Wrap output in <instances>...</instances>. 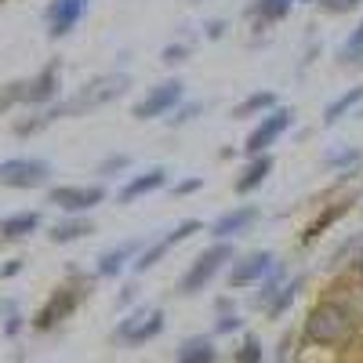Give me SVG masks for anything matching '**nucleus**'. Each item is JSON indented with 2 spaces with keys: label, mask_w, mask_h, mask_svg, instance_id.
<instances>
[{
  "label": "nucleus",
  "mask_w": 363,
  "mask_h": 363,
  "mask_svg": "<svg viewBox=\"0 0 363 363\" xmlns=\"http://www.w3.org/2000/svg\"><path fill=\"white\" fill-rule=\"evenodd\" d=\"M301 338H306V345L342 352L359 338V316L345 298H323L309 309L306 323H301Z\"/></svg>",
  "instance_id": "nucleus-1"
},
{
  "label": "nucleus",
  "mask_w": 363,
  "mask_h": 363,
  "mask_svg": "<svg viewBox=\"0 0 363 363\" xmlns=\"http://www.w3.org/2000/svg\"><path fill=\"white\" fill-rule=\"evenodd\" d=\"M128 84H131V77H128V73H109V77H99V80L84 84L73 99L58 102V113H62V116H84V113H91V109H99V106H106V102L120 99V95L128 91Z\"/></svg>",
  "instance_id": "nucleus-2"
},
{
  "label": "nucleus",
  "mask_w": 363,
  "mask_h": 363,
  "mask_svg": "<svg viewBox=\"0 0 363 363\" xmlns=\"http://www.w3.org/2000/svg\"><path fill=\"white\" fill-rule=\"evenodd\" d=\"M225 262H233V244H229V240H215V244H211L186 272H182V280H178V294L182 298H189V294H200L211 280H215L218 277V269L225 265Z\"/></svg>",
  "instance_id": "nucleus-3"
},
{
  "label": "nucleus",
  "mask_w": 363,
  "mask_h": 363,
  "mask_svg": "<svg viewBox=\"0 0 363 363\" xmlns=\"http://www.w3.org/2000/svg\"><path fill=\"white\" fill-rule=\"evenodd\" d=\"M87 298V280H69V284H62V287H55L51 291V298L44 301V306L37 309V316H33V330H55L62 320H69L77 309H80V301Z\"/></svg>",
  "instance_id": "nucleus-4"
},
{
  "label": "nucleus",
  "mask_w": 363,
  "mask_h": 363,
  "mask_svg": "<svg viewBox=\"0 0 363 363\" xmlns=\"http://www.w3.org/2000/svg\"><path fill=\"white\" fill-rule=\"evenodd\" d=\"M291 124H294V113L287 109V106H277L272 113H265L258 124L251 128V135H247V142H244V157L251 160V157H262V153H269L272 145H277L287 131H291Z\"/></svg>",
  "instance_id": "nucleus-5"
},
{
  "label": "nucleus",
  "mask_w": 363,
  "mask_h": 363,
  "mask_svg": "<svg viewBox=\"0 0 363 363\" xmlns=\"http://www.w3.org/2000/svg\"><path fill=\"white\" fill-rule=\"evenodd\" d=\"M51 178V164L40 157H8L0 160V186L8 189H40Z\"/></svg>",
  "instance_id": "nucleus-6"
},
{
  "label": "nucleus",
  "mask_w": 363,
  "mask_h": 363,
  "mask_svg": "<svg viewBox=\"0 0 363 363\" xmlns=\"http://www.w3.org/2000/svg\"><path fill=\"white\" fill-rule=\"evenodd\" d=\"M91 8V0H48V8H44V26H48V37L51 40H62L69 37L73 29L84 22Z\"/></svg>",
  "instance_id": "nucleus-7"
},
{
  "label": "nucleus",
  "mask_w": 363,
  "mask_h": 363,
  "mask_svg": "<svg viewBox=\"0 0 363 363\" xmlns=\"http://www.w3.org/2000/svg\"><path fill=\"white\" fill-rule=\"evenodd\" d=\"M48 203L66 215H87L91 207L106 203V186H55L48 189Z\"/></svg>",
  "instance_id": "nucleus-8"
},
{
  "label": "nucleus",
  "mask_w": 363,
  "mask_h": 363,
  "mask_svg": "<svg viewBox=\"0 0 363 363\" xmlns=\"http://www.w3.org/2000/svg\"><path fill=\"white\" fill-rule=\"evenodd\" d=\"M182 87H186V84H182L178 77H171V80H164L157 87H149V95L135 106V120H157V116L174 113L182 106Z\"/></svg>",
  "instance_id": "nucleus-9"
},
{
  "label": "nucleus",
  "mask_w": 363,
  "mask_h": 363,
  "mask_svg": "<svg viewBox=\"0 0 363 363\" xmlns=\"http://www.w3.org/2000/svg\"><path fill=\"white\" fill-rule=\"evenodd\" d=\"M203 229V222H196V218H186V222H178L167 236H160V240H153V244H145V251L138 255V262L131 265L135 269V277H142V272H149V269H153L171 247H178L182 244V240H186V236H193V233H200Z\"/></svg>",
  "instance_id": "nucleus-10"
},
{
  "label": "nucleus",
  "mask_w": 363,
  "mask_h": 363,
  "mask_svg": "<svg viewBox=\"0 0 363 363\" xmlns=\"http://www.w3.org/2000/svg\"><path fill=\"white\" fill-rule=\"evenodd\" d=\"M58 87H62V62H58V58H51V62H48L33 80H26V102L37 106V109H48V106H55V99H58Z\"/></svg>",
  "instance_id": "nucleus-11"
},
{
  "label": "nucleus",
  "mask_w": 363,
  "mask_h": 363,
  "mask_svg": "<svg viewBox=\"0 0 363 363\" xmlns=\"http://www.w3.org/2000/svg\"><path fill=\"white\" fill-rule=\"evenodd\" d=\"M277 265V258H272V251H251L244 255L240 262H233L229 269V287L240 291V287H251V284H262L269 277V269Z\"/></svg>",
  "instance_id": "nucleus-12"
},
{
  "label": "nucleus",
  "mask_w": 363,
  "mask_h": 363,
  "mask_svg": "<svg viewBox=\"0 0 363 363\" xmlns=\"http://www.w3.org/2000/svg\"><path fill=\"white\" fill-rule=\"evenodd\" d=\"M142 251H145V240H142V236H138V240H124V244H116V247L102 251V258H99V265H95V277H102V280L120 277V272H124L128 265L138 262Z\"/></svg>",
  "instance_id": "nucleus-13"
},
{
  "label": "nucleus",
  "mask_w": 363,
  "mask_h": 363,
  "mask_svg": "<svg viewBox=\"0 0 363 363\" xmlns=\"http://www.w3.org/2000/svg\"><path fill=\"white\" fill-rule=\"evenodd\" d=\"M258 218H262V207H258V203H244V207L222 211V215L211 222V233H215V240H233V236H240V233H247Z\"/></svg>",
  "instance_id": "nucleus-14"
},
{
  "label": "nucleus",
  "mask_w": 363,
  "mask_h": 363,
  "mask_svg": "<svg viewBox=\"0 0 363 363\" xmlns=\"http://www.w3.org/2000/svg\"><path fill=\"white\" fill-rule=\"evenodd\" d=\"M167 182H171L167 167H149V171H142V174H131L124 186H120L116 200H120V203H135V200H142V196H149V193L164 189Z\"/></svg>",
  "instance_id": "nucleus-15"
},
{
  "label": "nucleus",
  "mask_w": 363,
  "mask_h": 363,
  "mask_svg": "<svg viewBox=\"0 0 363 363\" xmlns=\"http://www.w3.org/2000/svg\"><path fill=\"white\" fill-rule=\"evenodd\" d=\"M298 4V0H251V8H247V18H255L258 29L265 26H277L291 15V8Z\"/></svg>",
  "instance_id": "nucleus-16"
},
{
  "label": "nucleus",
  "mask_w": 363,
  "mask_h": 363,
  "mask_svg": "<svg viewBox=\"0 0 363 363\" xmlns=\"http://www.w3.org/2000/svg\"><path fill=\"white\" fill-rule=\"evenodd\" d=\"M174 363H218L215 338H207V335L186 338V342L178 345V356H174Z\"/></svg>",
  "instance_id": "nucleus-17"
},
{
  "label": "nucleus",
  "mask_w": 363,
  "mask_h": 363,
  "mask_svg": "<svg viewBox=\"0 0 363 363\" xmlns=\"http://www.w3.org/2000/svg\"><path fill=\"white\" fill-rule=\"evenodd\" d=\"M269 171H272V157L269 153H262V157H251L247 160V167L244 171H240V178H236V193L240 196H247V193H255L258 186H262V182L269 178Z\"/></svg>",
  "instance_id": "nucleus-18"
},
{
  "label": "nucleus",
  "mask_w": 363,
  "mask_h": 363,
  "mask_svg": "<svg viewBox=\"0 0 363 363\" xmlns=\"http://www.w3.org/2000/svg\"><path fill=\"white\" fill-rule=\"evenodd\" d=\"M301 287H306V277H291L277 294H272V298L265 301V316H269V320H280V316L294 306V301L301 298Z\"/></svg>",
  "instance_id": "nucleus-19"
},
{
  "label": "nucleus",
  "mask_w": 363,
  "mask_h": 363,
  "mask_svg": "<svg viewBox=\"0 0 363 363\" xmlns=\"http://www.w3.org/2000/svg\"><path fill=\"white\" fill-rule=\"evenodd\" d=\"M40 229V215L37 211H15V215L0 218V240H26L29 233Z\"/></svg>",
  "instance_id": "nucleus-20"
},
{
  "label": "nucleus",
  "mask_w": 363,
  "mask_h": 363,
  "mask_svg": "<svg viewBox=\"0 0 363 363\" xmlns=\"http://www.w3.org/2000/svg\"><path fill=\"white\" fill-rule=\"evenodd\" d=\"M91 233H95V225H91L84 215H69V218H62L58 225L48 229V240L51 244H73V240H84Z\"/></svg>",
  "instance_id": "nucleus-21"
},
{
  "label": "nucleus",
  "mask_w": 363,
  "mask_h": 363,
  "mask_svg": "<svg viewBox=\"0 0 363 363\" xmlns=\"http://www.w3.org/2000/svg\"><path fill=\"white\" fill-rule=\"evenodd\" d=\"M164 327H167V313H164V309H149V313H145V320L131 330L128 349H142V345H149L157 335H164Z\"/></svg>",
  "instance_id": "nucleus-22"
},
{
  "label": "nucleus",
  "mask_w": 363,
  "mask_h": 363,
  "mask_svg": "<svg viewBox=\"0 0 363 363\" xmlns=\"http://www.w3.org/2000/svg\"><path fill=\"white\" fill-rule=\"evenodd\" d=\"M359 102H363V84H356V87L342 91V95H338L335 102H327V109H323V124H327V128H330V124H338V120H342L345 113H352Z\"/></svg>",
  "instance_id": "nucleus-23"
},
{
  "label": "nucleus",
  "mask_w": 363,
  "mask_h": 363,
  "mask_svg": "<svg viewBox=\"0 0 363 363\" xmlns=\"http://www.w3.org/2000/svg\"><path fill=\"white\" fill-rule=\"evenodd\" d=\"M277 95L272 91H255V95H247L244 102L233 106V120H247V116H258V113H272L277 109Z\"/></svg>",
  "instance_id": "nucleus-24"
},
{
  "label": "nucleus",
  "mask_w": 363,
  "mask_h": 363,
  "mask_svg": "<svg viewBox=\"0 0 363 363\" xmlns=\"http://www.w3.org/2000/svg\"><path fill=\"white\" fill-rule=\"evenodd\" d=\"M345 215V203H330L327 211H320V215H316V222H309L306 225V233H301V244H313V240H320L330 225H335L338 218Z\"/></svg>",
  "instance_id": "nucleus-25"
},
{
  "label": "nucleus",
  "mask_w": 363,
  "mask_h": 363,
  "mask_svg": "<svg viewBox=\"0 0 363 363\" xmlns=\"http://www.w3.org/2000/svg\"><path fill=\"white\" fill-rule=\"evenodd\" d=\"M284 284H287V265H284V262H277V265L269 269V277L262 280V291H258V306L265 309V301H269L272 294H277Z\"/></svg>",
  "instance_id": "nucleus-26"
},
{
  "label": "nucleus",
  "mask_w": 363,
  "mask_h": 363,
  "mask_svg": "<svg viewBox=\"0 0 363 363\" xmlns=\"http://www.w3.org/2000/svg\"><path fill=\"white\" fill-rule=\"evenodd\" d=\"M338 62H342V66H359V62H363V22L352 29V37L342 44Z\"/></svg>",
  "instance_id": "nucleus-27"
},
{
  "label": "nucleus",
  "mask_w": 363,
  "mask_h": 363,
  "mask_svg": "<svg viewBox=\"0 0 363 363\" xmlns=\"http://www.w3.org/2000/svg\"><path fill=\"white\" fill-rule=\"evenodd\" d=\"M236 363H265V349L258 335H244V342L236 349Z\"/></svg>",
  "instance_id": "nucleus-28"
},
{
  "label": "nucleus",
  "mask_w": 363,
  "mask_h": 363,
  "mask_svg": "<svg viewBox=\"0 0 363 363\" xmlns=\"http://www.w3.org/2000/svg\"><path fill=\"white\" fill-rule=\"evenodd\" d=\"M145 313H149L145 306H138L135 313H128L124 320L116 323V330H113V342H120V345H128V338H131V330H135V327H138V323L145 320Z\"/></svg>",
  "instance_id": "nucleus-29"
},
{
  "label": "nucleus",
  "mask_w": 363,
  "mask_h": 363,
  "mask_svg": "<svg viewBox=\"0 0 363 363\" xmlns=\"http://www.w3.org/2000/svg\"><path fill=\"white\" fill-rule=\"evenodd\" d=\"M18 102H26V80H11V84L0 87V113H8Z\"/></svg>",
  "instance_id": "nucleus-30"
},
{
  "label": "nucleus",
  "mask_w": 363,
  "mask_h": 363,
  "mask_svg": "<svg viewBox=\"0 0 363 363\" xmlns=\"http://www.w3.org/2000/svg\"><path fill=\"white\" fill-rule=\"evenodd\" d=\"M359 164V149H330V153L323 157V167H352Z\"/></svg>",
  "instance_id": "nucleus-31"
},
{
  "label": "nucleus",
  "mask_w": 363,
  "mask_h": 363,
  "mask_svg": "<svg viewBox=\"0 0 363 363\" xmlns=\"http://www.w3.org/2000/svg\"><path fill=\"white\" fill-rule=\"evenodd\" d=\"M200 109H203V102H186V106H178V109L167 116V124H171V128L189 124V120H196V116H200Z\"/></svg>",
  "instance_id": "nucleus-32"
},
{
  "label": "nucleus",
  "mask_w": 363,
  "mask_h": 363,
  "mask_svg": "<svg viewBox=\"0 0 363 363\" xmlns=\"http://www.w3.org/2000/svg\"><path fill=\"white\" fill-rule=\"evenodd\" d=\"M240 327H244V320H240L236 313H218V320H215V335H236Z\"/></svg>",
  "instance_id": "nucleus-33"
},
{
  "label": "nucleus",
  "mask_w": 363,
  "mask_h": 363,
  "mask_svg": "<svg viewBox=\"0 0 363 363\" xmlns=\"http://www.w3.org/2000/svg\"><path fill=\"white\" fill-rule=\"evenodd\" d=\"M189 55H193V44H167L160 58H164V62H171V66H174V62H186Z\"/></svg>",
  "instance_id": "nucleus-34"
},
{
  "label": "nucleus",
  "mask_w": 363,
  "mask_h": 363,
  "mask_svg": "<svg viewBox=\"0 0 363 363\" xmlns=\"http://www.w3.org/2000/svg\"><path fill=\"white\" fill-rule=\"evenodd\" d=\"M128 164H131V157L116 153V157H109V160H102V164H99V174H116V171H124Z\"/></svg>",
  "instance_id": "nucleus-35"
},
{
  "label": "nucleus",
  "mask_w": 363,
  "mask_h": 363,
  "mask_svg": "<svg viewBox=\"0 0 363 363\" xmlns=\"http://www.w3.org/2000/svg\"><path fill=\"white\" fill-rule=\"evenodd\" d=\"M4 313H8V320H4V335H8V338H15L18 330H22V313H15V306H11V301L4 306Z\"/></svg>",
  "instance_id": "nucleus-36"
},
{
  "label": "nucleus",
  "mask_w": 363,
  "mask_h": 363,
  "mask_svg": "<svg viewBox=\"0 0 363 363\" xmlns=\"http://www.w3.org/2000/svg\"><path fill=\"white\" fill-rule=\"evenodd\" d=\"M200 189H203V178H182L178 186H174L178 196H189V193H200Z\"/></svg>",
  "instance_id": "nucleus-37"
},
{
  "label": "nucleus",
  "mask_w": 363,
  "mask_h": 363,
  "mask_svg": "<svg viewBox=\"0 0 363 363\" xmlns=\"http://www.w3.org/2000/svg\"><path fill=\"white\" fill-rule=\"evenodd\" d=\"M22 258H8L4 265H0V280H11V277H18V272H22Z\"/></svg>",
  "instance_id": "nucleus-38"
},
{
  "label": "nucleus",
  "mask_w": 363,
  "mask_h": 363,
  "mask_svg": "<svg viewBox=\"0 0 363 363\" xmlns=\"http://www.w3.org/2000/svg\"><path fill=\"white\" fill-rule=\"evenodd\" d=\"M320 4H323L327 11H338V15H342V11H352L359 0H320Z\"/></svg>",
  "instance_id": "nucleus-39"
},
{
  "label": "nucleus",
  "mask_w": 363,
  "mask_h": 363,
  "mask_svg": "<svg viewBox=\"0 0 363 363\" xmlns=\"http://www.w3.org/2000/svg\"><path fill=\"white\" fill-rule=\"evenodd\" d=\"M135 298H138V284H128L124 291H120V298H116V301H120V309H128Z\"/></svg>",
  "instance_id": "nucleus-40"
},
{
  "label": "nucleus",
  "mask_w": 363,
  "mask_h": 363,
  "mask_svg": "<svg viewBox=\"0 0 363 363\" xmlns=\"http://www.w3.org/2000/svg\"><path fill=\"white\" fill-rule=\"evenodd\" d=\"M222 33H225V22L211 18V22H207V37H222Z\"/></svg>",
  "instance_id": "nucleus-41"
},
{
  "label": "nucleus",
  "mask_w": 363,
  "mask_h": 363,
  "mask_svg": "<svg viewBox=\"0 0 363 363\" xmlns=\"http://www.w3.org/2000/svg\"><path fill=\"white\" fill-rule=\"evenodd\" d=\"M306 4H309V0H306Z\"/></svg>",
  "instance_id": "nucleus-42"
}]
</instances>
